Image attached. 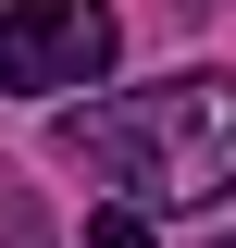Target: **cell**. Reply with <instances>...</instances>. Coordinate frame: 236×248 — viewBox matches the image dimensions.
I'll return each mask as SVG.
<instances>
[{
	"label": "cell",
	"mask_w": 236,
	"mask_h": 248,
	"mask_svg": "<svg viewBox=\"0 0 236 248\" xmlns=\"http://www.w3.org/2000/svg\"><path fill=\"white\" fill-rule=\"evenodd\" d=\"M62 161L149 211H199L236 186V75H162V87H124V99H87V112L50 124Z\"/></svg>",
	"instance_id": "6da1fadb"
},
{
	"label": "cell",
	"mask_w": 236,
	"mask_h": 248,
	"mask_svg": "<svg viewBox=\"0 0 236 248\" xmlns=\"http://www.w3.org/2000/svg\"><path fill=\"white\" fill-rule=\"evenodd\" d=\"M0 248H50V223H37V199H25L13 174H0Z\"/></svg>",
	"instance_id": "3957f363"
},
{
	"label": "cell",
	"mask_w": 236,
	"mask_h": 248,
	"mask_svg": "<svg viewBox=\"0 0 236 248\" xmlns=\"http://www.w3.org/2000/svg\"><path fill=\"white\" fill-rule=\"evenodd\" d=\"M112 75V0H13L0 13V87H100Z\"/></svg>",
	"instance_id": "7a4b0ae2"
},
{
	"label": "cell",
	"mask_w": 236,
	"mask_h": 248,
	"mask_svg": "<svg viewBox=\"0 0 236 248\" xmlns=\"http://www.w3.org/2000/svg\"><path fill=\"white\" fill-rule=\"evenodd\" d=\"M87 248H149V223L137 211H87Z\"/></svg>",
	"instance_id": "277c9868"
}]
</instances>
